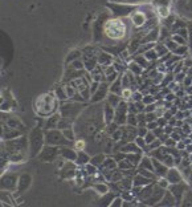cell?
<instances>
[{"mask_svg": "<svg viewBox=\"0 0 192 207\" xmlns=\"http://www.w3.org/2000/svg\"><path fill=\"white\" fill-rule=\"evenodd\" d=\"M57 109V100L52 94H43L36 101V111L38 116L47 117L54 113Z\"/></svg>", "mask_w": 192, "mask_h": 207, "instance_id": "obj_1", "label": "cell"}, {"mask_svg": "<svg viewBox=\"0 0 192 207\" xmlns=\"http://www.w3.org/2000/svg\"><path fill=\"white\" fill-rule=\"evenodd\" d=\"M126 32V25L122 20L119 19H113L109 20L105 24V33L113 40H118V39H122L125 36Z\"/></svg>", "mask_w": 192, "mask_h": 207, "instance_id": "obj_2", "label": "cell"}, {"mask_svg": "<svg viewBox=\"0 0 192 207\" xmlns=\"http://www.w3.org/2000/svg\"><path fill=\"white\" fill-rule=\"evenodd\" d=\"M166 178L168 179V182L170 183H179V182H182V174H180V171L176 170L175 167H170L167 171V174H166Z\"/></svg>", "mask_w": 192, "mask_h": 207, "instance_id": "obj_3", "label": "cell"}, {"mask_svg": "<svg viewBox=\"0 0 192 207\" xmlns=\"http://www.w3.org/2000/svg\"><path fill=\"white\" fill-rule=\"evenodd\" d=\"M48 143H65L66 141L64 139V137H63V134H61L60 132H50L49 134H48Z\"/></svg>", "mask_w": 192, "mask_h": 207, "instance_id": "obj_4", "label": "cell"}, {"mask_svg": "<svg viewBox=\"0 0 192 207\" xmlns=\"http://www.w3.org/2000/svg\"><path fill=\"white\" fill-rule=\"evenodd\" d=\"M152 165H154V171L158 173L159 175H166L168 169H170V167L166 166L163 162H159V161H156V159H152Z\"/></svg>", "mask_w": 192, "mask_h": 207, "instance_id": "obj_5", "label": "cell"}, {"mask_svg": "<svg viewBox=\"0 0 192 207\" xmlns=\"http://www.w3.org/2000/svg\"><path fill=\"white\" fill-rule=\"evenodd\" d=\"M182 190H183V184H182V182H179V183H174V184H172V187H171V193H172V195L175 197V199H176L178 202H180V200H182L183 193H184V191H182Z\"/></svg>", "mask_w": 192, "mask_h": 207, "instance_id": "obj_6", "label": "cell"}, {"mask_svg": "<svg viewBox=\"0 0 192 207\" xmlns=\"http://www.w3.org/2000/svg\"><path fill=\"white\" fill-rule=\"evenodd\" d=\"M151 183V178L149 177H143V175H137L134 178V184L135 186H147V184Z\"/></svg>", "mask_w": 192, "mask_h": 207, "instance_id": "obj_7", "label": "cell"}, {"mask_svg": "<svg viewBox=\"0 0 192 207\" xmlns=\"http://www.w3.org/2000/svg\"><path fill=\"white\" fill-rule=\"evenodd\" d=\"M133 21H134V24L135 25H143L144 24V21H146V18H144V15L143 13H140V12H138V13H135L134 16H133Z\"/></svg>", "mask_w": 192, "mask_h": 207, "instance_id": "obj_8", "label": "cell"}, {"mask_svg": "<svg viewBox=\"0 0 192 207\" xmlns=\"http://www.w3.org/2000/svg\"><path fill=\"white\" fill-rule=\"evenodd\" d=\"M122 152H125V153H140V149L137 146L135 143H131V145H127V146H125L122 149Z\"/></svg>", "mask_w": 192, "mask_h": 207, "instance_id": "obj_9", "label": "cell"}, {"mask_svg": "<svg viewBox=\"0 0 192 207\" xmlns=\"http://www.w3.org/2000/svg\"><path fill=\"white\" fill-rule=\"evenodd\" d=\"M143 138H144L146 143L150 145L151 142H154L155 139H156V136H155V133H150V132H147V134H146V136H144Z\"/></svg>", "mask_w": 192, "mask_h": 207, "instance_id": "obj_10", "label": "cell"}, {"mask_svg": "<svg viewBox=\"0 0 192 207\" xmlns=\"http://www.w3.org/2000/svg\"><path fill=\"white\" fill-rule=\"evenodd\" d=\"M168 184H170V182H168L167 178H163V179L158 181V186H160L162 189H167V187H168Z\"/></svg>", "mask_w": 192, "mask_h": 207, "instance_id": "obj_11", "label": "cell"}, {"mask_svg": "<svg viewBox=\"0 0 192 207\" xmlns=\"http://www.w3.org/2000/svg\"><path fill=\"white\" fill-rule=\"evenodd\" d=\"M95 189L99 190L101 194H106L107 191H109V189H107V186H105V184H97V187Z\"/></svg>", "mask_w": 192, "mask_h": 207, "instance_id": "obj_12", "label": "cell"}, {"mask_svg": "<svg viewBox=\"0 0 192 207\" xmlns=\"http://www.w3.org/2000/svg\"><path fill=\"white\" fill-rule=\"evenodd\" d=\"M78 162L80 163H85V162H89V157H86V155H83V153H80L78 154Z\"/></svg>", "mask_w": 192, "mask_h": 207, "instance_id": "obj_13", "label": "cell"}, {"mask_svg": "<svg viewBox=\"0 0 192 207\" xmlns=\"http://www.w3.org/2000/svg\"><path fill=\"white\" fill-rule=\"evenodd\" d=\"M83 146H85V142H83V141H78L76 143V147H77V150H80V152L83 149Z\"/></svg>", "mask_w": 192, "mask_h": 207, "instance_id": "obj_14", "label": "cell"}, {"mask_svg": "<svg viewBox=\"0 0 192 207\" xmlns=\"http://www.w3.org/2000/svg\"><path fill=\"white\" fill-rule=\"evenodd\" d=\"M138 134H139L140 137H144L146 134H147V130H146V129H143V127H142V129H139V130H138Z\"/></svg>", "mask_w": 192, "mask_h": 207, "instance_id": "obj_15", "label": "cell"}, {"mask_svg": "<svg viewBox=\"0 0 192 207\" xmlns=\"http://www.w3.org/2000/svg\"><path fill=\"white\" fill-rule=\"evenodd\" d=\"M129 122H131L133 125H135L137 124V121H135V118H134V116H130V118H129Z\"/></svg>", "mask_w": 192, "mask_h": 207, "instance_id": "obj_16", "label": "cell"}, {"mask_svg": "<svg viewBox=\"0 0 192 207\" xmlns=\"http://www.w3.org/2000/svg\"><path fill=\"white\" fill-rule=\"evenodd\" d=\"M191 139H192V134H191Z\"/></svg>", "mask_w": 192, "mask_h": 207, "instance_id": "obj_17", "label": "cell"}, {"mask_svg": "<svg viewBox=\"0 0 192 207\" xmlns=\"http://www.w3.org/2000/svg\"><path fill=\"white\" fill-rule=\"evenodd\" d=\"M191 127H192V126H191Z\"/></svg>", "mask_w": 192, "mask_h": 207, "instance_id": "obj_18", "label": "cell"}]
</instances>
